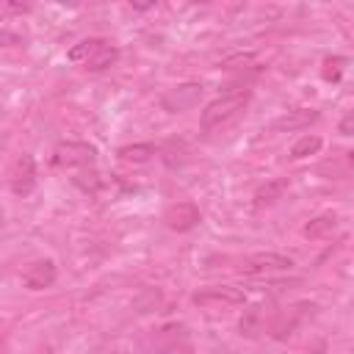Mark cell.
Here are the masks:
<instances>
[{"instance_id":"obj_1","label":"cell","mask_w":354,"mask_h":354,"mask_svg":"<svg viewBox=\"0 0 354 354\" xmlns=\"http://www.w3.org/2000/svg\"><path fill=\"white\" fill-rule=\"evenodd\" d=\"M249 100H252V91H249V88H243V91H230V94H224V97H216V100L207 102L205 111H202V119H199L202 130H205V133H213V130L227 127L230 122H235V119L243 113V108L249 105Z\"/></svg>"},{"instance_id":"obj_2","label":"cell","mask_w":354,"mask_h":354,"mask_svg":"<svg viewBox=\"0 0 354 354\" xmlns=\"http://www.w3.org/2000/svg\"><path fill=\"white\" fill-rule=\"evenodd\" d=\"M66 58L88 72H105L119 61V47L108 39H83L66 53Z\"/></svg>"},{"instance_id":"obj_3","label":"cell","mask_w":354,"mask_h":354,"mask_svg":"<svg viewBox=\"0 0 354 354\" xmlns=\"http://www.w3.org/2000/svg\"><path fill=\"white\" fill-rule=\"evenodd\" d=\"M55 166L61 169H86L97 160V147L86 141H64L55 147Z\"/></svg>"},{"instance_id":"obj_4","label":"cell","mask_w":354,"mask_h":354,"mask_svg":"<svg viewBox=\"0 0 354 354\" xmlns=\"http://www.w3.org/2000/svg\"><path fill=\"white\" fill-rule=\"evenodd\" d=\"M202 94H205V86L202 83H180V86L169 88L160 97V108L166 113H183V111H191L194 105H199Z\"/></svg>"},{"instance_id":"obj_5","label":"cell","mask_w":354,"mask_h":354,"mask_svg":"<svg viewBox=\"0 0 354 354\" xmlns=\"http://www.w3.org/2000/svg\"><path fill=\"white\" fill-rule=\"evenodd\" d=\"M290 268H293V260L288 254H279V252H257V254H249L241 263L243 277H263V274L290 271Z\"/></svg>"},{"instance_id":"obj_6","label":"cell","mask_w":354,"mask_h":354,"mask_svg":"<svg viewBox=\"0 0 354 354\" xmlns=\"http://www.w3.org/2000/svg\"><path fill=\"white\" fill-rule=\"evenodd\" d=\"M191 301L196 307H235V304H243L246 296L241 288H232V285H210V288L196 290Z\"/></svg>"},{"instance_id":"obj_7","label":"cell","mask_w":354,"mask_h":354,"mask_svg":"<svg viewBox=\"0 0 354 354\" xmlns=\"http://www.w3.org/2000/svg\"><path fill=\"white\" fill-rule=\"evenodd\" d=\"M202 221V213L194 202H177L163 213V224L174 232H188Z\"/></svg>"},{"instance_id":"obj_8","label":"cell","mask_w":354,"mask_h":354,"mask_svg":"<svg viewBox=\"0 0 354 354\" xmlns=\"http://www.w3.org/2000/svg\"><path fill=\"white\" fill-rule=\"evenodd\" d=\"M36 188V163L30 155H19L11 169V191L17 196H30Z\"/></svg>"},{"instance_id":"obj_9","label":"cell","mask_w":354,"mask_h":354,"mask_svg":"<svg viewBox=\"0 0 354 354\" xmlns=\"http://www.w3.org/2000/svg\"><path fill=\"white\" fill-rule=\"evenodd\" d=\"M55 277H58V271H55V263L53 260H36L22 274V282L30 290H44V288H50L55 282Z\"/></svg>"},{"instance_id":"obj_10","label":"cell","mask_w":354,"mask_h":354,"mask_svg":"<svg viewBox=\"0 0 354 354\" xmlns=\"http://www.w3.org/2000/svg\"><path fill=\"white\" fill-rule=\"evenodd\" d=\"M318 111H313V108H296V111H288L285 116H279L277 122H274V130H301V127H310L313 122H318Z\"/></svg>"},{"instance_id":"obj_11","label":"cell","mask_w":354,"mask_h":354,"mask_svg":"<svg viewBox=\"0 0 354 354\" xmlns=\"http://www.w3.org/2000/svg\"><path fill=\"white\" fill-rule=\"evenodd\" d=\"M288 188V180H268L266 185H260L257 188V194H254V207L260 210V207H268V205H274L279 196H282V191Z\"/></svg>"},{"instance_id":"obj_12","label":"cell","mask_w":354,"mask_h":354,"mask_svg":"<svg viewBox=\"0 0 354 354\" xmlns=\"http://www.w3.org/2000/svg\"><path fill=\"white\" fill-rule=\"evenodd\" d=\"M152 155H155V147L152 144H130V147H122L119 149V158L124 163H147Z\"/></svg>"},{"instance_id":"obj_13","label":"cell","mask_w":354,"mask_h":354,"mask_svg":"<svg viewBox=\"0 0 354 354\" xmlns=\"http://www.w3.org/2000/svg\"><path fill=\"white\" fill-rule=\"evenodd\" d=\"M321 136H301L293 147H290V160H301V158H307V155H315L318 149H321Z\"/></svg>"},{"instance_id":"obj_14","label":"cell","mask_w":354,"mask_h":354,"mask_svg":"<svg viewBox=\"0 0 354 354\" xmlns=\"http://www.w3.org/2000/svg\"><path fill=\"white\" fill-rule=\"evenodd\" d=\"M335 227H337V218L335 216H318V218H313L304 227V235L307 238H326V235L335 232Z\"/></svg>"},{"instance_id":"obj_15","label":"cell","mask_w":354,"mask_h":354,"mask_svg":"<svg viewBox=\"0 0 354 354\" xmlns=\"http://www.w3.org/2000/svg\"><path fill=\"white\" fill-rule=\"evenodd\" d=\"M346 64H348V61H346L343 55H329V58L324 61V69H321L324 80H340V75H343Z\"/></svg>"},{"instance_id":"obj_16","label":"cell","mask_w":354,"mask_h":354,"mask_svg":"<svg viewBox=\"0 0 354 354\" xmlns=\"http://www.w3.org/2000/svg\"><path fill=\"white\" fill-rule=\"evenodd\" d=\"M75 185H80L83 191H97V188L102 185V180H100V174H97L91 166H86V169H80V171L75 174Z\"/></svg>"},{"instance_id":"obj_17","label":"cell","mask_w":354,"mask_h":354,"mask_svg":"<svg viewBox=\"0 0 354 354\" xmlns=\"http://www.w3.org/2000/svg\"><path fill=\"white\" fill-rule=\"evenodd\" d=\"M30 8L28 0H0V11L3 14H25Z\"/></svg>"},{"instance_id":"obj_18","label":"cell","mask_w":354,"mask_h":354,"mask_svg":"<svg viewBox=\"0 0 354 354\" xmlns=\"http://www.w3.org/2000/svg\"><path fill=\"white\" fill-rule=\"evenodd\" d=\"M17 44H22V39L14 30H3L0 28V47H17Z\"/></svg>"},{"instance_id":"obj_19","label":"cell","mask_w":354,"mask_h":354,"mask_svg":"<svg viewBox=\"0 0 354 354\" xmlns=\"http://www.w3.org/2000/svg\"><path fill=\"white\" fill-rule=\"evenodd\" d=\"M133 11H149V8H155L158 6V0H124Z\"/></svg>"},{"instance_id":"obj_20","label":"cell","mask_w":354,"mask_h":354,"mask_svg":"<svg viewBox=\"0 0 354 354\" xmlns=\"http://www.w3.org/2000/svg\"><path fill=\"white\" fill-rule=\"evenodd\" d=\"M351 130H354V113L348 111V113L340 119V136H346V138H348V136H351Z\"/></svg>"},{"instance_id":"obj_21","label":"cell","mask_w":354,"mask_h":354,"mask_svg":"<svg viewBox=\"0 0 354 354\" xmlns=\"http://www.w3.org/2000/svg\"><path fill=\"white\" fill-rule=\"evenodd\" d=\"M188 3H194V6H207V3H213V0H188Z\"/></svg>"},{"instance_id":"obj_22","label":"cell","mask_w":354,"mask_h":354,"mask_svg":"<svg viewBox=\"0 0 354 354\" xmlns=\"http://www.w3.org/2000/svg\"><path fill=\"white\" fill-rule=\"evenodd\" d=\"M61 3H69V6H77L80 0H61Z\"/></svg>"},{"instance_id":"obj_23","label":"cell","mask_w":354,"mask_h":354,"mask_svg":"<svg viewBox=\"0 0 354 354\" xmlns=\"http://www.w3.org/2000/svg\"><path fill=\"white\" fill-rule=\"evenodd\" d=\"M0 348H3V340H0Z\"/></svg>"}]
</instances>
